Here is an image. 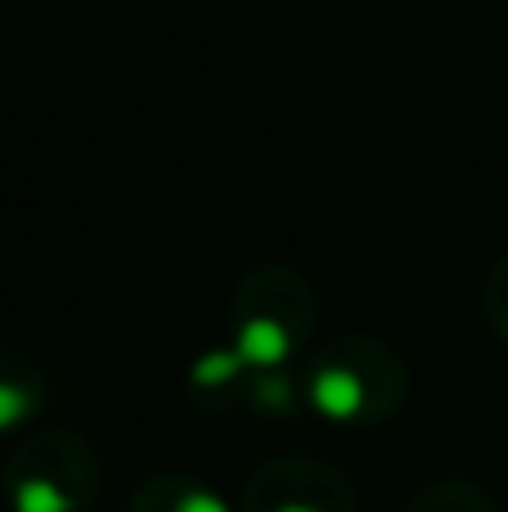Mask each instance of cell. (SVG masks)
<instances>
[{
  "mask_svg": "<svg viewBox=\"0 0 508 512\" xmlns=\"http://www.w3.org/2000/svg\"><path fill=\"white\" fill-rule=\"evenodd\" d=\"M311 409L329 423H351L365 409V382L360 373L342 369V364H324L311 378Z\"/></svg>",
  "mask_w": 508,
  "mask_h": 512,
  "instance_id": "1",
  "label": "cell"
},
{
  "mask_svg": "<svg viewBox=\"0 0 508 512\" xmlns=\"http://www.w3.org/2000/svg\"><path fill=\"white\" fill-rule=\"evenodd\" d=\"M234 346H239V355H243L248 369H266V373L279 369V364L293 355V337H288V328L279 324V319H270V315L243 319Z\"/></svg>",
  "mask_w": 508,
  "mask_h": 512,
  "instance_id": "2",
  "label": "cell"
},
{
  "mask_svg": "<svg viewBox=\"0 0 508 512\" xmlns=\"http://www.w3.org/2000/svg\"><path fill=\"white\" fill-rule=\"evenodd\" d=\"M14 512H72V495L50 477H27L14 490Z\"/></svg>",
  "mask_w": 508,
  "mask_h": 512,
  "instance_id": "3",
  "label": "cell"
},
{
  "mask_svg": "<svg viewBox=\"0 0 508 512\" xmlns=\"http://www.w3.org/2000/svg\"><path fill=\"white\" fill-rule=\"evenodd\" d=\"M243 369H248V364H243L239 346H234V351H212V355H203V360H198L194 369H189V382H194V387H203V391H212V387H230V382L239 378Z\"/></svg>",
  "mask_w": 508,
  "mask_h": 512,
  "instance_id": "4",
  "label": "cell"
},
{
  "mask_svg": "<svg viewBox=\"0 0 508 512\" xmlns=\"http://www.w3.org/2000/svg\"><path fill=\"white\" fill-rule=\"evenodd\" d=\"M27 414H32V396L23 387H14V382H0V432L18 427Z\"/></svg>",
  "mask_w": 508,
  "mask_h": 512,
  "instance_id": "5",
  "label": "cell"
},
{
  "mask_svg": "<svg viewBox=\"0 0 508 512\" xmlns=\"http://www.w3.org/2000/svg\"><path fill=\"white\" fill-rule=\"evenodd\" d=\"M176 512H230V504L216 499V495H207V490H189V495L176 504Z\"/></svg>",
  "mask_w": 508,
  "mask_h": 512,
  "instance_id": "6",
  "label": "cell"
},
{
  "mask_svg": "<svg viewBox=\"0 0 508 512\" xmlns=\"http://www.w3.org/2000/svg\"><path fill=\"white\" fill-rule=\"evenodd\" d=\"M275 512H320V508H315V504H279Z\"/></svg>",
  "mask_w": 508,
  "mask_h": 512,
  "instance_id": "7",
  "label": "cell"
}]
</instances>
